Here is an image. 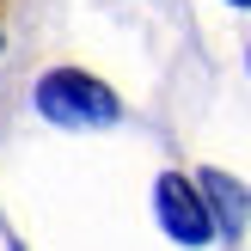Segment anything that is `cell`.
<instances>
[{"label": "cell", "mask_w": 251, "mask_h": 251, "mask_svg": "<svg viewBox=\"0 0 251 251\" xmlns=\"http://www.w3.org/2000/svg\"><path fill=\"white\" fill-rule=\"evenodd\" d=\"M159 215H166V227H172V239H184V245H202L208 233H215V221H208V208L196 202V190L184 178H159Z\"/></svg>", "instance_id": "7a4b0ae2"}, {"label": "cell", "mask_w": 251, "mask_h": 251, "mask_svg": "<svg viewBox=\"0 0 251 251\" xmlns=\"http://www.w3.org/2000/svg\"><path fill=\"white\" fill-rule=\"evenodd\" d=\"M239 6H251V0H239Z\"/></svg>", "instance_id": "277c9868"}, {"label": "cell", "mask_w": 251, "mask_h": 251, "mask_svg": "<svg viewBox=\"0 0 251 251\" xmlns=\"http://www.w3.org/2000/svg\"><path fill=\"white\" fill-rule=\"evenodd\" d=\"M37 110H43L49 123H68V129H86V123H110L117 117V92L110 86H98L92 74H43V86H37Z\"/></svg>", "instance_id": "6da1fadb"}, {"label": "cell", "mask_w": 251, "mask_h": 251, "mask_svg": "<svg viewBox=\"0 0 251 251\" xmlns=\"http://www.w3.org/2000/svg\"><path fill=\"white\" fill-rule=\"evenodd\" d=\"M0 37H6V0H0Z\"/></svg>", "instance_id": "3957f363"}]
</instances>
